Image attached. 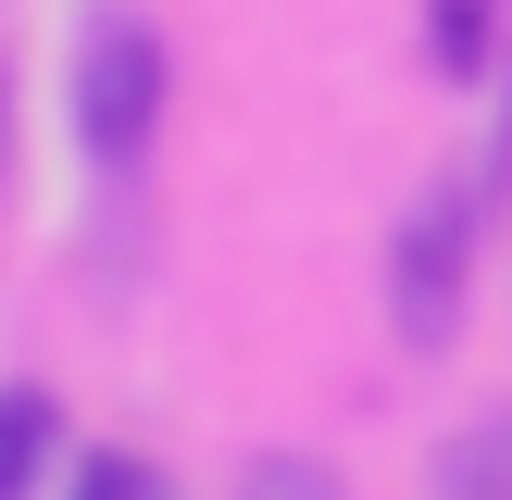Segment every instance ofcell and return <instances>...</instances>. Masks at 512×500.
<instances>
[{
    "label": "cell",
    "mask_w": 512,
    "mask_h": 500,
    "mask_svg": "<svg viewBox=\"0 0 512 500\" xmlns=\"http://www.w3.org/2000/svg\"><path fill=\"white\" fill-rule=\"evenodd\" d=\"M50 450H63V400H50V388H0V500L38 488Z\"/></svg>",
    "instance_id": "obj_3"
},
{
    "label": "cell",
    "mask_w": 512,
    "mask_h": 500,
    "mask_svg": "<svg viewBox=\"0 0 512 500\" xmlns=\"http://www.w3.org/2000/svg\"><path fill=\"white\" fill-rule=\"evenodd\" d=\"M0 163H13V88H0Z\"/></svg>",
    "instance_id": "obj_7"
},
{
    "label": "cell",
    "mask_w": 512,
    "mask_h": 500,
    "mask_svg": "<svg viewBox=\"0 0 512 500\" xmlns=\"http://www.w3.org/2000/svg\"><path fill=\"white\" fill-rule=\"evenodd\" d=\"M425 25H438V75H475V63H488V25H500V0H438Z\"/></svg>",
    "instance_id": "obj_5"
},
{
    "label": "cell",
    "mask_w": 512,
    "mask_h": 500,
    "mask_svg": "<svg viewBox=\"0 0 512 500\" xmlns=\"http://www.w3.org/2000/svg\"><path fill=\"white\" fill-rule=\"evenodd\" d=\"M463 275H475V200L438 188L400 225V263H388V300H400V338L413 350H438L450 325H463Z\"/></svg>",
    "instance_id": "obj_2"
},
{
    "label": "cell",
    "mask_w": 512,
    "mask_h": 500,
    "mask_svg": "<svg viewBox=\"0 0 512 500\" xmlns=\"http://www.w3.org/2000/svg\"><path fill=\"white\" fill-rule=\"evenodd\" d=\"M238 500H338V475H325V463H250Z\"/></svg>",
    "instance_id": "obj_6"
},
{
    "label": "cell",
    "mask_w": 512,
    "mask_h": 500,
    "mask_svg": "<svg viewBox=\"0 0 512 500\" xmlns=\"http://www.w3.org/2000/svg\"><path fill=\"white\" fill-rule=\"evenodd\" d=\"M163 38H150L138 13H100L88 50H75V138H88V163H138L150 138H163Z\"/></svg>",
    "instance_id": "obj_1"
},
{
    "label": "cell",
    "mask_w": 512,
    "mask_h": 500,
    "mask_svg": "<svg viewBox=\"0 0 512 500\" xmlns=\"http://www.w3.org/2000/svg\"><path fill=\"white\" fill-rule=\"evenodd\" d=\"M75 500H175V475L138 463V450H88L75 463Z\"/></svg>",
    "instance_id": "obj_4"
}]
</instances>
